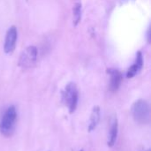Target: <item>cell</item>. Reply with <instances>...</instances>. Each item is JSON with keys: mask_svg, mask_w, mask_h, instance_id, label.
Returning <instances> with one entry per match:
<instances>
[{"mask_svg": "<svg viewBox=\"0 0 151 151\" xmlns=\"http://www.w3.org/2000/svg\"><path fill=\"white\" fill-rule=\"evenodd\" d=\"M17 117L18 113L15 106L12 105L5 110L0 119V133L2 135L10 137L13 134L16 127Z\"/></svg>", "mask_w": 151, "mask_h": 151, "instance_id": "obj_1", "label": "cell"}, {"mask_svg": "<svg viewBox=\"0 0 151 151\" xmlns=\"http://www.w3.org/2000/svg\"><path fill=\"white\" fill-rule=\"evenodd\" d=\"M132 114L134 121L141 125H147L150 121V109L147 101L140 99L132 106Z\"/></svg>", "mask_w": 151, "mask_h": 151, "instance_id": "obj_2", "label": "cell"}, {"mask_svg": "<svg viewBox=\"0 0 151 151\" xmlns=\"http://www.w3.org/2000/svg\"><path fill=\"white\" fill-rule=\"evenodd\" d=\"M63 102L70 113H73L78 105L79 92L75 83H68L63 91Z\"/></svg>", "mask_w": 151, "mask_h": 151, "instance_id": "obj_3", "label": "cell"}, {"mask_svg": "<svg viewBox=\"0 0 151 151\" xmlns=\"http://www.w3.org/2000/svg\"><path fill=\"white\" fill-rule=\"evenodd\" d=\"M38 58V50L35 46H29L25 49L19 59V65L22 68L27 69L34 67L37 62Z\"/></svg>", "mask_w": 151, "mask_h": 151, "instance_id": "obj_4", "label": "cell"}, {"mask_svg": "<svg viewBox=\"0 0 151 151\" xmlns=\"http://www.w3.org/2000/svg\"><path fill=\"white\" fill-rule=\"evenodd\" d=\"M17 37H18V32H17L16 27H14V26L10 27L6 32L5 39H4V50L5 53L10 54L14 50L15 46H16Z\"/></svg>", "mask_w": 151, "mask_h": 151, "instance_id": "obj_5", "label": "cell"}, {"mask_svg": "<svg viewBox=\"0 0 151 151\" xmlns=\"http://www.w3.org/2000/svg\"><path fill=\"white\" fill-rule=\"evenodd\" d=\"M107 73L110 75V85H109V89L111 92H115L117 91L123 81V75L122 73L117 70V69H108L107 70Z\"/></svg>", "mask_w": 151, "mask_h": 151, "instance_id": "obj_6", "label": "cell"}, {"mask_svg": "<svg viewBox=\"0 0 151 151\" xmlns=\"http://www.w3.org/2000/svg\"><path fill=\"white\" fill-rule=\"evenodd\" d=\"M142 66H143V57H142V54L141 51H139L136 55V59H135V62L134 63V65L127 70V78H133L134 77L135 75H137L140 71L142 69Z\"/></svg>", "mask_w": 151, "mask_h": 151, "instance_id": "obj_7", "label": "cell"}, {"mask_svg": "<svg viewBox=\"0 0 151 151\" xmlns=\"http://www.w3.org/2000/svg\"><path fill=\"white\" fill-rule=\"evenodd\" d=\"M118 133H119V124H118V119L117 118H114L111 121L110 130H109V134H108V141H107V145L109 147H113L116 143L117 138H118Z\"/></svg>", "mask_w": 151, "mask_h": 151, "instance_id": "obj_8", "label": "cell"}, {"mask_svg": "<svg viewBox=\"0 0 151 151\" xmlns=\"http://www.w3.org/2000/svg\"><path fill=\"white\" fill-rule=\"evenodd\" d=\"M100 117H101L100 108L98 106H95L93 108L92 113L90 115V120H89V124H88V131L89 132H92L96 128V127L100 121Z\"/></svg>", "mask_w": 151, "mask_h": 151, "instance_id": "obj_9", "label": "cell"}, {"mask_svg": "<svg viewBox=\"0 0 151 151\" xmlns=\"http://www.w3.org/2000/svg\"><path fill=\"white\" fill-rule=\"evenodd\" d=\"M81 19V4L80 3H76L73 9V25L77 26Z\"/></svg>", "mask_w": 151, "mask_h": 151, "instance_id": "obj_10", "label": "cell"}, {"mask_svg": "<svg viewBox=\"0 0 151 151\" xmlns=\"http://www.w3.org/2000/svg\"><path fill=\"white\" fill-rule=\"evenodd\" d=\"M147 39H148V42H150V28L148 29V33H147Z\"/></svg>", "mask_w": 151, "mask_h": 151, "instance_id": "obj_11", "label": "cell"}, {"mask_svg": "<svg viewBox=\"0 0 151 151\" xmlns=\"http://www.w3.org/2000/svg\"><path fill=\"white\" fill-rule=\"evenodd\" d=\"M80 151H83V150H80Z\"/></svg>", "mask_w": 151, "mask_h": 151, "instance_id": "obj_12", "label": "cell"}, {"mask_svg": "<svg viewBox=\"0 0 151 151\" xmlns=\"http://www.w3.org/2000/svg\"><path fill=\"white\" fill-rule=\"evenodd\" d=\"M147 151H150V150H147Z\"/></svg>", "mask_w": 151, "mask_h": 151, "instance_id": "obj_13", "label": "cell"}]
</instances>
